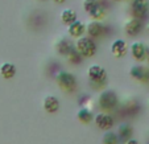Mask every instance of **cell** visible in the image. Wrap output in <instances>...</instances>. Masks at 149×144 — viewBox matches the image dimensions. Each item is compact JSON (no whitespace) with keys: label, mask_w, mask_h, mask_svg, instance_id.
<instances>
[{"label":"cell","mask_w":149,"mask_h":144,"mask_svg":"<svg viewBox=\"0 0 149 144\" xmlns=\"http://www.w3.org/2000/svg\"><path fill=\"white\" fill-rule=\"evenodd\" d=\"M75 48L83 58H91L96 53V44L93 40V37H90V36L88 37L82 36L79 38H77Z\"/></svg>","instance_id":"obj_1"},{"label":"cell","mask_w":149,"mask_h":144,"mask_svg":"<svg viewBox=\"0 0 149 144\" xmlns=\"http://www.w3.org/2000/svg\"><path fill=\"white\" fill-rule=\"evenodd\" d=\"M83 9L93 20H103L107 15L99 0H83Z\"/></svg>","instance_id":"obj_2"},{"label":"cell","mask_w":149,"mask_h":144,"mask_svg":"<svg viewBox=\"0 0 149 144\" xmlns=\"http://www.w3.org/2000/svg\"><path fill=\"white\" fill-rule=\"evenodd\" d=\"M99 107L104 111H112L118 106V95L112 90H104L98 99Z\"/></svg>","instance_id":"obj_3"},{"label":"cell","mask_w":149,"mask_h":144,"mask_svg":"<svg viewBox=\"0 0 149 144\" xmlns=\"http://www.w3.org/2000/svg\"><path fill=\"white\" fill-rule=\"evenodd\" d=\"M87 75L94 87L95 86H104V83L107 81V73L100 65H91L88 68Z\"/></svg>","instance_id":"obj_4"},{"label":"cell","mask_w":149,"mask_h":144,"mask_svg":"<svg viewBox=\"0 0 149 144\" xmlns=\"http://www.w3.org/2000/svg\"><path fill=\"white\" fill-rule=\"evenodd\" d=\"M149 11V3L148 0H132L130 6V12L132 17L143 20L146 16Z\"/></svg>","instance_id":"obj_5"},{"label":"cell","mask_w":149,"mask_h":144,"mask_svg":"<svg viewBox=\"0 0 149 144\" xmlns=\"http://www.w3.org/2000/svg\"><path fill=\"white\" fill-rule=\"evenodd\" d=\"M57 83L58 86L65 91H73L77 86V79L69 71H61L57 75Z\"/></svg>","instance_id":"obj_6"},{"label":"cell","mask_w":149,"mask_h":144,"mask_svg":"<svg viewBox=\"0 0 149 144\" xmlns=\"http://www.w3.org/2000/svg\"><path fill=\"white\" fill-rule=\"evenodd\" d=\"M94 120L95 124L103 131H108L113 127V118L107 113H99L98 115H95Z\"/></svg>","instance_id":"obj_7"},{"label":"cell","mask_w":149,"mask_h":144,"mask_svg":"<svg viewBox=\"0 0 149 144\" xmlns=\"http://www.w3.org/2000/svg\"><path fill=\"white\" fill-rule=\"evenodd\" d=\"M141 31H143V21L140 19H135V17L128 20L125 23V27H124V32H125L127 36L130 37L137 36Z\"/></svg>","instance_id":"obj_8"},{"label":"cell","mask_w":149,"mask_h":144,"mask_svg":"<svg viewBox=\"0 0 149 144\" xmlns=\"http://www.w3.org/2000/svg\"><path fill=\"white\" fill-rule=\"evenodd\" d=\"M86 32L90 37L93 38H98V37H102L106 32V27L100 23V20H93L87 24L86 27Z\"/></svg>","instance_id":"obj_9"},{"label":"cell","mask_w":149,"mask_h":144,"mask_svg":"<svg viewBox=\"0 0 149 144\" xmlns=\"http://www.w3.org/2000/svg\"><path fill=\"white\" fill-rule=\"evenodd\" d=\"M146 50H148V48L141 41H135L131 45V54H132V57L136 61H144V59H146Z\"/></svg>","instance_id":"obj_10"},{"label":"cell","mask_w":149,"mask_h":144,"mask_svg":"<svg viewBox=\"0 0 149 144\" xmlns=\"http://www.w3.org/2000/svg\"><path fill=\"white\" fill-rule=\"evenodd\" d=\"M130 75L132 78H135L136 81L140 82H149V69H146L145 66L136 65L133 68H131Z\"/></svg>","instance_id":"obj_11"},{"label":"cell","mask_w":149,"mask_h":144,"mask_svg":"<svg viewBox=\"0 0 149 144\" xmlns=\"http://www.w3.org/2000/svg\"><path fill=\"white\" fill-rule=\"evenodd\" d=\"M128 52V48H127V44L124 40L119 38V40H115L111 45V53L115 58H123L124 56L127 54Z\"/></svg>","instance_id":"obj_12"},{"label":"cell","mask_w":149,"mask_h":144,"mask_svg":"<svg viewBox=\"0 0 149 144\" xmlns=\"http://www.w3.org/2000/svg\"><path fill=\"white\" fill-rule=\"evenodd\" d=\"M84 31H86V25L82 23L81 20H75L73 24L68 25V33L69 36L74 37V38H79L83 36Z\"/></svg>","instance_id":"obj_13"},{"label":"cell","mask_w":149,"mask_h":144,"mask_svg":"<svg viewBox=\"0 0 149 144\" xmlns=\"http://www.w3.org/2000/svg\"><path fill=\"white\" fill-rule=\"evenodd\" d=\"M44 110L49 114H54L59 110V101L53 95H48L44 99Z\"/></svg>","instance_id":"obj_14"},{"label":"cell","mask_w":149,"mask_h":144,"mask_svg":"<svg viewBox=\"0 0 149 144\" xmlns=\"http://www.w3.org/2000/svg\"><path fill=\"white\" fill-rule=\"evenodd\" d=\"M74 48H75V46H74V44L71 43L70 40H68V38L59 40V43L57 44V52H58L61 56H65V57H68L69 54H70V52L73 50Z\"/></svg>","instance_id":"obj_15"},{"label":"cell","mask_w":149,"mask_h":144,"mask_svg":"<svg viewBox=\"0 0 149 144\" xmlns=\"http://www.w3.org/2000/svg\"><path fill=\"white\" fill-rule=\"evenodd\" d=\"M0 74H1V77L6 78V79L13 78L15 74H16V66H15L13 64H11V62L3 64V65L0 66Z\"/></svg>","instance_id":"obj_16"},{"label":"cell","mask_w":149,"mask_h":144,"mask_svg":"<svg viewBox=\"0 0 149 144\" xmlns=\"http://www.w3.org/2000/svg\"><path fill=\"white\" fill-rule=\"evenodd\" d=\"M77 19V12L73 11V9L68 8V9H63V11L61 12V21L62 24H65V25H70V24H73Z\"/></svg>","instance_id":"obj_17"},{"label":"cell","mask_w":149,"mask_h":144,"mask_svg":"<svg viewBox=\"0 0 149 144\" xmlns=\"http://www.w3.org/2000/svg\"><path fill=\"white\" fill-rule=\"evenodd\" d=\"M77 118H78V120L81 122V123L88 124V123H91V122L94 120V114L91 113L88 108L83 107V108H81V110L78 111V114H77Z\"/></svg>","instance_id":"obj_18"},{"label":"cell","mask_w":149,"mask_h":144,"mask_svg":"<svg viewBox=\"0 0 149 144\" xmlns=\"http://www.w3.org/2000/svg\"><path fill=\"white\" fill-rule=\"evenodd\" d=\"M118 135H119V138H120V140H123V141L130 140L131 136H132V127H131L130 124H127V123L119 126Z\"/></svg>","instance_id":"obj_19"},{"label":"cell","mask_w":149,"mask_h":144,"mask_svg":"<svg viewBox=\"0 0 149 144\" xmlns=\"http://www.w3.org/2000/svg\"><path fill=\"white\" fill-rule=\"evenodd\" d=\"M120 138L113 132H106L103 136V144H119Z\"/></svg>","instance_id":"obj_20"},{"label":"cell","mask_w":149,"mask_h":144,"mask_svg":"<svg viewBox=\"0 0 149 144\" xmlns=\"http://www.w3.org/2000/svg\"><path fill=\"white\" fill-rule=\"evenodd\" d=\"M68 58H69V61H70L71 64H78V62H81V61H82V58H83V57H82L81 53L77 50V48H74L73 50L70 52V54L68 56Z\"/></svg>","instance_id":"obj_21"},{"label":"cell","mask_w":149,"mask_h":144,"mask_svg":"<svg viewBox=\"0 0 149 144\" xmlns=\"http://www.w3.org/2000/svg\"><path fill=\"white\" fill-rule=\"evenodd\" d=\"M125 144H140V143H139L136 139H130V140L125 141Z\"/></svg>","instance_id":"obj_22"},{"label":"cell","mask_w":149,"mask_h":144,"mask_svg":"<svg viewBox=\"0 0 149 144\" xmlns=\"http://www.w3.org/2000/svg\"><path fill=\"white\" fill-rule=\"evenodd\" d=\"M56 4H63V3H66V0H53Z\"/></svg>","instance_id":"obj_23"},{"label":"cell","mask_w":149,"mask_h":144,"mask_svg":"<svg viewBox=\"0 0 149 144\" xmlns=\"http://www.w3.org/2000/svg\"><path fill=\"white\" fill-rule=\"evenodd\" d=\"M146 59H148V62H149V48H148V50H146Z\"/></svg>","instance_id":"obj_24"},{"label":"cell","mask_w":149,"mask_h":144,"mask_svg":"<svg viewBox=\"0 0 149 144\" xmlns=\"http://www.w3.org/2000/svg\"><path fill=\"white\" fill-rule=\"evenodd\" d=\"M146 29H148V33H149V23H148V25H146Z\"/></svg>","instance_id":"obj_25"},{"label":"cell","mask_w":149,"mask_h":144,"mask_svg":"<svg viewBox=\"0 0 149 144\" xmlns=\"http://www.w3.org/2000/svg\"><path fill=\"white\" fill-rule=\"evenodd\" d=\"M112 1H123V0H112Z\"/></svg>","instance_id":"obj_26"},{"label":"cell","mask_w":149,"mask_h":144,"mask_svg":"<svg viewBox=\"0 0 149 144\" xmlns=\"http://www.w3.org/2000/svg\"><path fill=\"white\" fill-rule=\"evenodd\" d=\"M41 1H45V0H41Z\"/></svg>","instance_id":"obj_27"},{"label":"cell","mask_w":149,"mask_h":144,"mask_svg":"<svg viewBox=\"0 0 149 144\" xmlns=\"http://www.w3.org/2000/svg\"><path fill=\"white\" fill-rule=\"evenodd\" d=\"M148 144H149V143H148Z\"/></svg>","instance_id":"obj_28"}]
</instances>
